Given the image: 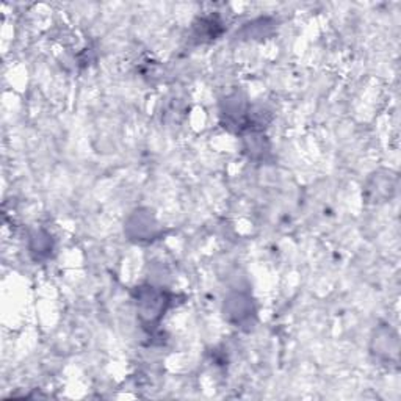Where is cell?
<instances>
[{
  "label": "cell",
  "instance_id": "cell-2",
  "mask_svg": "<svg viewBox=\"0 0 401 401\" xmlns=\"http://www.w3.org/2000/svg\"><path fill=\"white\" fill-rule=\"evenodd\" d=\"M226 306H228L226 314H228L229 320H234L235 315H237V312H240L237 323H242V322H245V320L250 318V314L253 312L250 298H248V296H245V295H242V293H235V295L229 296L228 301H226Z\"/></svg>",
  "mask_w": 401,
  "mask_h": 401
},
{
  "label": "cell",
  "instance_id": "cell-1",
  "mask_svg": "<svg viewBox=\"0 0 401 401\" xmlns=\"http://www.w3.org/2000/svg\"><path fill=\"white\" fill-rule=\"evenodd\" d=\"M166 296L162 292H156V290H141L140 292V298H138V304H140V315L148 320V322H154V320H158L162 317V314L165 312V306H166Z\"/></svg>",
  "mask_w": 401,
  "mask_h": 401
}]
</instances>
